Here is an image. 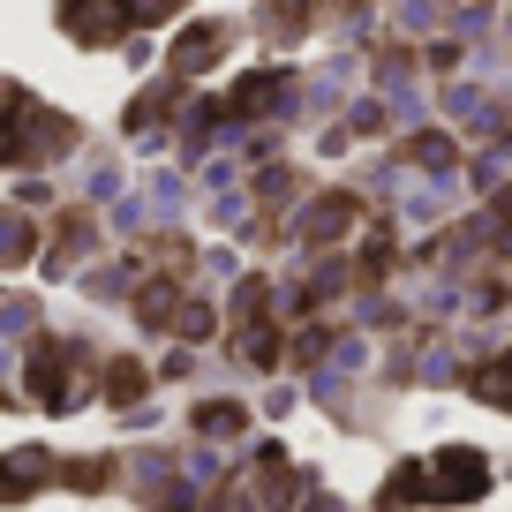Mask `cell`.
I'll list each match as a JSON object with an SVG mask.
<instances>
[{"label": "cell", "instance_id": "1", "mask_svg": "<svg viewBox=\"0 0 512 512\" xmlns=\"http://www.w3.org/2000/svg\"><path fill=\"white\" fill-rule=\"evenodd\" d=\"M68 38H83V46H106V38L128 31V8L121 0H68V16H61Z\"/></svg>", "mask_w": 512, "mask_h": 512}, {"label": "cell", "instance_id": "2", "mask_svg": "<svg viewBox=\"0 0 512 512\" xmlns=\"http://www.w3.org/2000/svg\"><path fill=\"white\" fill-rule=\"evenodd\" d=\"M121 8H128V23H166L181 0H121Z\"/></svg>", "mask_w": 512, "mask_h": 512}]
</instances>
